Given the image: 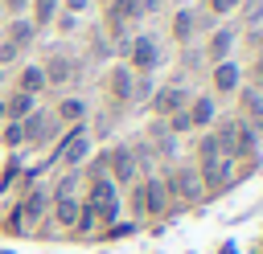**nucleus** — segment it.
Masks as SVG:
<instances>
[{"label": "nucleus", "mask_w": 263, "mask_h": 254, "mask_svg": "<svg viewBox=\"0 0 263 254\" xmlns=\"http://www.w3.org/2000/svg\"><path fill=\"white\" fill-rule=\"evenodd\" d=\"M103 164H107V176H111L119 188H127V184H136V180H140V164H136V156H132V143H127V139L107 143V147H103Z\"/></svg>", "instance_id": "1a4fd4ad"}, {"label": "nucleus", "mask_w": 263, "mask_h": 254, "mask_svg": "<svg viewBox=\"0 0 263 254\" xmlns=\"http://www.w3.org/2000/svg\"><path fill=\"white\" fill-rule=\"evenodd\" d=\"M0 254H12V250H0Z\"/></svg>", "instance_id": "e433bc0d"}, {"label": "nucleus", "mask_w": 263, "mask_h": 254, "mask_svg": "<svg viewBox=\"0 0 263 254\" xmlns=\"http://www.w3.org/2000/svg\"><path fill=\"white\" fill-rule=\"evenodd\" d=\"M37 102H41V98H33V94H21V90L4 86V94H0V107H4V123H21V119H29V115L37 111Z\"/></svg>", "instance_id": "f3484780"}, {"label": "nucleus", "mask_w": 263, "mask_h": 254, "mask_svg": "<svg viewBox=\"0 0 263 254\" xmlns=\"http://www.w3.org/2000/svg\"><path fill=\"white\" fill-rule=\"evenodd\" d=\"M140 8H144V16H160L164 8H173V0H140Z\"/></svg>", "instance_id": "f704fd0d"}, {"label": "nucleus", "mask_w": 263, "mask_h": 254, "mask_svg": "<svg viewBox=\"0 0 263 254\" xmlns=\"http://www.w3.org/2000/svg\"><path fill=\"white\" fill-rule=\"evenodd\" d=\"M12 201H16V209H21V221H25L29 238H33V234L45 225V217H49V184L37 180V184H29L25 193H16Z\"/></svg>", "instance_id": "0eeeda50"}, {"label": "nucleus", "mask_w": 263, "mask_h": 254, "mask_svg": "<svg viewBox=\"0 0 263 254\" xmlns=\"http://www.w3.org/2000/svg\"><path fill=\"white\" fill-rule=\"evenodd\" d=\"M49 33H58V37H74V33H78V16H70V12H62V8H58V16H53Z\"/></svg>", "instance_id": "7c9ffc66"}, {"label": "nucleus", "mask_w": 263, "mask_h": 254, "mask_svg": "<svg viewBox=\"0 0 263 254\" xmlns=\"http://www.w3.org/2000/svg\"><path fill=\"white\" fill-rule=\"evenodd\" d=\"M12 90H21V94H33V98H45V94H49V86H45V74H41V66H37V61H21V66L12 70Z\"/></svg>", "instance_id": "dca6fc26"}, {"label": "nucleus", "mask_w": 263, "mask_h": 254, "mask_svg": "<svg viewBox=\"0 0 263 254\" xmlns=\"http://www.w3.org/2000/svg\"><path fill=\"white\" fill-rule=\"evenodd\" d=\"M177 74H181V78L205 74V61H201V49H197V45H185V49H177Z\"/></svg>", "instance_id": "5701e85b"}, {"label": "nucleus", "mask_w": 263, "mask_h": 254, "mask_svg": "<svg viewBox=\"0 0 263 254\" xmlns=\"http://www.w3.org/2000/svg\"><path fill=\"white\" fill-rule=\"evenodd\" d=\"M164 127H168V135H173V139H189V135H193V123H189V115H185V111L168 115V119H164Z\"/></svg>", "instance_id": "c85d7f7f"}, {"label": "nucleus", "mask_w": 263, "mask_h": 254, "mask_svg": "<svg viewBox=\"0 0 263 254\" xmlns=\"http://www.w3.org/2000/svg\"><path fill=\"white\" fill-rule=\"evenodd\" d=\"M238 49H247V57H263V25L238 29Z\"/></svg>", "instance_id": "a878e982"}, {"label": "nucleus", "mask_w": 263, "mask_h": 254, "mask_svg": "<svg viewBox=\"0 0 263 254\" xmlns=\"http://www.w3.org/2000/svg\"><path fill=\"white\" fill-rule=\"evenodd\" d=\"M205 78H210V94L218 98V107L222 102H234V94L242 90V61L238 57H226V61H218V66H210L205 70Z\"/></svg>", "instance_id": "6e6552de"}, {"label": "nucleus", "mask_w": 263, "mask_h": 254, "mask_svg": "<svg viewBox=\"0 0 263 254\" xmlns=\"http://www.w3.org/2000/svg\"><path fill=\"white\" fill-rule=\"evenodd\" d=\"M78 57H82V61H103V66H111V61H115V45H111V41L103 37V29L95 25V29L86 33V53H78Z\"/></svg>", "instance_id": "aec40b11"}, {"label": "nucleus", "mask_w": 263, "mask_h": 254, "mask_svg": "<svg viewBox=\"0 0 263 254\" xmlns=\"http://www.w3.org/2000/svg\"><path fill=\"white\" fill-rule=\"evenodd\" d=\"M156 86H160L156 74H136V78H132V111H148Z\"/></svg>", "instance_id": "412c9836"}, {"label": "nucleus", "mask_w": 263, "mask_h": 254, "mask_svg": "<svg viewBox=\"0 0 263 254\" xmlns=\"http://www.w3.org/2000/svg\"><path fill=\"white\" fill-rule=\"evenodd\" d=\"M197 49H201L205 70L218 66V61H226V57H234V53H238V25H234V20H222L218 29H210V33L201 37Z\"/></svg>", "instance_id": "423d86ee"}, {"label": "nucleus", "mask_w": 263, "mask_h": 254, "mask_svg": "<svg viewBox=\"0 0 263 254\" xmlns=\"http://www.w3.org/2000/svg\"><path fill=\"white\" fill-rule=\"evenodd\" d=\"M242 82L255 86V90H263V57H247L242 61Z\"/></svg>", "instance_id": "c756f323"}, {"label": "nucleus", "mask_w": 263, "mask_h": 254, "mask_svg": "<svg viewBox=\"0 0 263 254\" xmlns=\"http://www.w3.org/2000/svg\"><path fill=\"white\" fill-rule=\"evenodd\" d=\"M58 8L70 12V16H86V12L95 8V0H58Z\"/></svg>", "instance_id": "72a5a7b5"}, {"label": "nucleus", "mask_w": 263, "mask_h": 254, "mask_svg": "<svg viewBox=\"0 0 263 254\" xmlns=\"http://www.w3.org/2000/svg\"><path fill=\"white\" fill-rule=\"evenodd\" d=\"M0 37H4L8 45H16L21 53H29V49L37 45V29L29 25V16H12V20H4V29H0Z\"/></svg>", "instance_id": "a211bd4d"}, {"label": "nucleus", "mask_w": 263, "mask_h": 254, "mask_svg": "<svg viewBox=\"0 0 263 254\" xmlns=\"http://www.w3.org/2000/svg\"><path fill=\"white\" fill-rule=\"evenodd\" d=\"M0 16L12 20V16H29V0H0Z\"/></svg>", "instance_id": "473e14b6"}, {"label": "nucleus", "mask_w": 263, "mask_h": 254, "mask_svg": "<svg viewBox=\"0 0 263 254\" xmlns=\"http://www.w3.org/2000/svg\"><path fill=\"white\" fill-rule=\"evenodd\" d=\"M238 29H255V25H263V0H242L238 4V12L230 16Z\"/></svg>", "instance_id": "393cba45"}, {"label": "nucleus", "mask_w": 263, "mask_h": 254, "mask_svg": "<svg viewBox=\"0 0 263 254\" xmlns=\"http://www.w3.org/2000/svg\"><path fill=\"white\" fill-rule=\"evenodd\" d=\"M132 234H140V225L127 221V217H119L115 225H107V229L99 234V242H119V238H132Z\"/></svg>", "instance_id": "bb28decb"}, {"label": "nucleus", "mask_w": 263, "mask_h": 254, "mask_svg": "<svg viewBox=\"0 0 263 254\" xmlns=\"http://www.w3.org/2000/svg\"><path fill=\"white\" fill-rule=\"evenodd\" d=\"M21 127H25V152H49V147L58 143V135L66 131V127L53 119L49 102H37V111H33L29 119H21Z\"/></svg>", "instance_id": "39448f33"}, {"label": "nucleus", "mask_w": 263, "mask_h": 254, "mask_svg": "<svg viewBox=\"0 0 263 254\" xmlns=\"http://www.w3.org/2000/svg\"><path fill=\"white\" fill-rule=\"evenodd\" d=\"M234 115H238V119H247V123L263 135V90H255V86H247V82H242V90L234 94Z\"/></svg>", "instance_id": "2eb2a0df"}, {"label": "nucleus", "mask_w": 263, "mask_h": 254, "mask_svg": "<svg viewBox=\"0 0 263 254\" xmlns=\"http://www.w3.org/2000/svg\"><path fill=\"white\" fill-rule=\"evenodd\" d=\"M160 180H164V188H168V197H173V209H177V213H181V209H197V205L205 201L201 180H197V168H193L189 160L160 164Z\"/></svg>", "instance_id": "f03ea898"}, {"label": "nucleus", "mask_w": 263, "mask_h": 254, "mask_svg": "<svg viewBox=\"0 0 263 254\" xmlns=\"http://www.w3.org/2000/svg\"><path fill=\"white\" fill-rule=\"evenodd\" d=\"M168 41H173L177 49L197 45V12H193V4H177V8H168Z\"/></svg>", "instance_id": "f8f14e48"}, {"label": "nucleus", "mask_w": 263, "mask_h": 254, "mask_svg": "<svg viewBox=\"0 0 263 254\" xmlns=\"http://www.w3.org/2000/svg\"><path fill=\"white\" fill-rule=\"evenodd\" d=\"M25 164H29V152H12V156H0V197H12V193H16Z\"/></svg>", "instance_id": "6ab92c4d"}, {"label": "nucleus", "mask_w": 263, "mask_h": 254, "mask_svg": "<svg viewBox=\"0 0 263 254\" xmlns=\"http://www.w3.org/2000/svg\"><path fill=\"white\" fill-rule=\"evenodd\" d=\"M37 66H41V74H45L49 94H70V90L82 82V74H86V70H82L86 61H82L78 53H70L66 45H49L45 57H41Z\"/></svg>", "instance_id": "f257e3e1"}, {"label": "nucleus", "mask_w": 263, "mask_h": 254, "mask_svg": "<svg viewBox=\"0 0 263 254\" xmlns=\"http://www.w3.org/2000/svg\"><path fill=\"white\" fill-rule=\"evenodd\" d=\"M185 115H189V123H193V135H197V131H210V127H214V119L222 115V107H218V98H214L210 90H193V98H189Z\"/></svg>", "instance_id": "ddd939ff"}, {"label": "nucleus", "mask_w": 263, "mask_h": 254, "mask_svg": "<svg viewBox=\"0 0 263 254\" xmlns=\"http://www.w3.org/2000/svg\"><path fill=\"white\" fill-rule=\"evenodd\" d=\"M0 234H4V238H29V229H25L21 209H16L12 197H8V205H4V213H0Z\"/></svg>", "instance_id": "b1692460"}, {"label": "nucleus", "mask_w": 263, "mask_h": 254, "mask_svg": "<svg viewBox=\"0 0 263 254\" xmlns=\"http://www.w3.org/2000/svg\"><path fill=\"white\" fill-rule=\"evenodd\" d=\"M4 74H8V70H0V94H4Z\"/></svg>", "instance_id": "c9c22d12"}, {"label": "nucleus", "mask_w": 263, "mask_h": 254, "mask_svg": "<svg viewBox=\"0 0 263 254\" xmlns=\"http://www.w3.org/2000/svg\"><path fill=\"white\" fill-rule=\"evenodd\" d=\"M173 213H177V209H173V197H168L160 172L144 176V217H148V225H160V221H168Z\"/></svg>", "instance_id": "9b49d317"}, {"label": "nucleus", "mask_w": 263, "mask_h": 254, "mask_svg": "<svg viewBox=\"0 0 263 254\" xmlns=\"http://www.w3.org/2000/svg\"><path fill=\"white\" fill-rule=\"evenodd\" d=\"M189 98H193V90H189L185 82H160L156 94H152V102H148V115H152V119H168V115L185 111Z\"/></svg>", "instance_id": "9d476101"}, {"label": "nucleus", "mask_w": 263, "mask_h": 254, "mask_svg": "<svg viewBox=\"0 0 263 254\" xmlns=\"http://www.w3.org/2000/svg\"><path fill=\"white\" fill-rule=\"evenodd\" d=\"M53 16H58V0H29V25L37 29V37L49 33Z\"/></svg>", "instance_id": "4be33fe9"}, {"label": "nucleus", "mask_w": 263, "mask_h": 254, "mask_svg": "<svg viewBox=\"0 0 263 254\" xmlns=\"http://www.w3.org/2000/svg\"><path fill=\"white\" fill-rule=\"evenodd\" d=\"M49 111H53V119L62 123V127H74V123H86L90 119V102L82 98V94H58V102H49Z\"/></svg>", "instance_id": "4468645a"}, {"label": "nucleus", "mask_w": 263, "mask_h": 254, "mask_svg": "<svg viewBox=\"0 0 263 254\" xmlns=\"http://www.w3.org/2000/svg\"><path fill=\"white\" fill-rule=\"evenodd\" d=\"M160 57H164V49H160L156 33H148V29H136V33L115 49V61H123L132 74H156V70H160Z\"/></svg>", "instance_id": "7ed1b4c3"}, {"label": "nucleus", "mask_w": 263, "mask_h": 254, "mask_svg": "<svg viewBox=\"0 0 263 254\" xmlns=\"http://www.w3.org/2000/svg\"><path fill=\"white\" fill-rule=\"evenodd\" d=\"M132 78H136V74H132L123 61H111V66L103 70V78H99L103 102H107V111L119 115V119H123V111H132Z\"/></svg>", "instance_id": "20e7f679"}, {"label": "nucleus", "mask_w": 263, "mask_h": 254, "mask_svg": "<svg viewBox=\"0 0 263 254\" xmlns=\"http://www.w3.org/2000/svg\"><path fill=\"white\" fill-rule=\"evenodd\" d=\"M238 4H242V0H201V8H205L214 20H230V16L238 12Z\"/></svg>", "instance_id": "cd10ccee"}, {"label": "nucleus", "mask_w": 263, "mask_h": 254, "mask_svg": "<svg viewBox=\"0 0 263 254\" xmlns=\"http://www.w3.org/2000/svg\"><path fill=\"white\" fill-rule=\"evenodd\" d=\"M25 61V53L16 49V45H8L4 37H0V70H8V66H21Z\"/></svg>", "instance_id": "2f4dec72"}]
</instances>
